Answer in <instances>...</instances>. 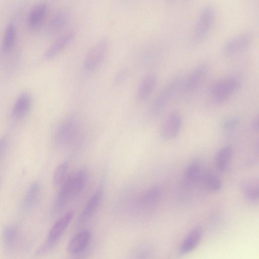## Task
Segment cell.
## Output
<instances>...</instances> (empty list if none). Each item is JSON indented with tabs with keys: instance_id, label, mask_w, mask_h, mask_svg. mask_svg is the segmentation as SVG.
Here are the masks:
<instances>
[{
	"instance_id": "1",
	"label": "cell",
	"mask_w": 259,
	"mask_h": 259,
	"mask_svg": "<svg viewBox=\"0 0 259 259\" xmlns=\"http://www.w3.org/2000/svg\"><path fill=\"white\" fill-rule=\"evenodd\" d=\"M183 80L184 78L180 76L174 78L157 94L147 110L149 119H155L164 112L170 101L182 92Z\"/></svg>"
},
{
	"instance_id": "2",
	"label": "cell",
	"mask_w": 259,
	"mask_h": 259,
	"mask_svg": "<svg viewBox=\"0 0 259 259\" xmlns=\"http://www.w3.org/2000/svg\"><path fill=\"white\" fill-rule=\"evenodd\" d=\"M241 81L234 76H228L219 78L210 86L209 94L212 100L221 103L229 99L241 86Z\"/></svg>"
},
{
	"instance_id": "3",
	"label": "cell",
	"mask_w": 259,
	"mask_h": 259,
	"mask_svg": "<svg viewBox=\"0 0 259 259\" xmlns=\"http://www.w3.org/2000/svg\"><path fill=\"white\" fill-rule=\"evenodd\" d=\"M79 131L77 119L70 116L63 120L58 126L55 133V141L60 147H66L76 139Z\"/></svg>"
},
{
	"instance_id": "4",
	"label": "cell",
	"mask_w": 259,
	"mask_h": 259,
	"mask_svg": "<svg viewBox=\"0 0 259 259\" xmlns=\"http://www.w3.org/2000/svg\"><path fill=\"white\" fill-rule=\"evenodd\" d=\"M109 47L108 41L102 38L96 42L86 53L83 60V68L91 72L97 69L104 60Z\"/></svg>"
},
{
	"instance_id": "5",
	"label": "cell",
	"mask_w": 259,
	"mask_h": 259,
	"mask_svg": "<svg viewBox=\"0 0 259 259\" xmlns=\"http://www.w3.org/2000/svg\"><path fill=\"white\" fill-rule=\"evenodd\" d=\"M214 17V11L211 6H207L201 9L193 32L194 43L200 42L207 35L213 25Z\"/></svg>"
},
{
	"instance_id": "6",
	"label": "cell",
	"mask_w": 259,
	"mask_h": 259,
	"mask_svg": "<svg viewBox=\"0 0 259 259\" xmlns=\"http://www.w3.org/2000/svg\"><path fill=\"white\" fill-rule=\"evenodd\" d=\"M73 215L74 212L70 211L59 218L54 223L51 228L46 240L40 251H46L56 244L67 228Z\"/></svg>"
},
{
	"instance_id": "7",
	"label": "cell",
	"mask_w": 259,
	"mask_h": 259,
	"mask_svg": "<svg viewBox=\"0 0 259 259\" xmlns=\"http://www.w3.org/2000/svg\"><path fill=\"white\" fill-rule=\"evenodd\" d=\"M61 185L52 205V211L55 213L60 212L68 202L75 198L72 174L67 176Z\"/></svg>"
},
{
	"instance_id": "8",
	"label": "cell",
	"mask_w": 259,
	"mask_h": 259,
	"mask_svg": "<svg viewBox=\"0 0 259 259\" xmlns=\"http://www.w3.org/2000/svg\"><path fill=\"white\" fill-rule=\"evenodd\" d=\"M209 70V65L206 63L197 65L186 78H184L182 92L188 94L195 92L204 81Z\"/></svg>"
},
{
	"instance_id": "9",
	"label": "cell",
	"mask_w": 259,
	"mask_h": 259,
	"mask_svg": "<svg viewBox=\"0 0 259 259\" xmlns=\"http://www.w3.org/2000/svg\"><path fill=\"white\" fill-rule=\"evenodd\" d=\"M182 119L177 111L170 112L163 121L160 128V135L165 140L175 139L181 130Z\"/></svg>"
},
{
	"instance_id": "10",
	"label": "cell",
	"mask_w": 259,
	"mask_h": 259,
	"mask_svg": "<svg viewBox=\"0 0 259 259\" xmlns=\"http://www.w3.org/2000/svg\"><path fill=\"white\" fill-rule=\"evenodd\" d=\"M162 196L161 187L158 185H154L149 187L141 194L137 199L136 203L142 208H151L160 202Z\"/></svg>"
},
{
	"instance_id": "11",
	"label": "cell",
	"mask_w": 259,
	"mask_h": 259,
	"mask_svg": "<svg viewBox=\"0 0 259 259\" xmlns=\"http://www.w3.org/2000/svg\"><path fill=\"white\" fill-rule=\"evenodd\" d=\"M252 40V35L249 32H243L235 35L229 39L224 46V52L232 55L247 48Z\"/></svg>"
},
{
	"instance_id": "12",
	"label": "cell",
	"mask_w": 259,
	"mask_h": 259,
	"mask_svg": "<svg viewBox=\"0 0 259 259\" xmlns=\"http://www.w3.org/2000/svg\"><path fill=\"white\" fill-rule=\"evenodd\" d=\"M103 188V186H100L87 201L78 218V224L85 223L97 210L102 198Z\"/></svg>"
},
{
	"instance_id": "13",
	"label": "cell",
	"mask_w": 259,
	"mask_h": 259,
	"mask_svg": "<svg viewBox=\"0 0 259 259\" xmlns=\"http://www.w3.org/2000/svg\"><path fill=\"white\" fill-rule=\"evenodd\" d=\"M75 36L73 31L66 32L59 36L46 50L45 57L50 59L56 56L73 40Z\"/></svg>"
},
{
	"instance_id": "14",
	"label": "cell",
	"mask_w": 259,
	"mask_h": 259,
	"mask_svg": "<svg viewBox=\"0 0 259 259\" xmlns=\"http://www.w3.org/2000/svg\"><path fill=\"white\" fill-rule=\"evenodd\" d=\"M32 105V97L27 92L21 93L16 100L13 109L12 115L16 119L24 118L30 111Z\"/></svg>"
},
{
	"instance_id": "15",
	"label": "cell",
	"mask_w": 259,
	"mask_h": 259,
	"mask_svg": "<svg viewBox=\"0 0 259 259\" xmlns=\"http://www.w3.org/2000/svg\"><path fill=\"white\" fill-rule=\"evenodd\" d=\"M91 237V233L88 230H83L75 234L68 243V252L71 254H77L81 252L88 245Z\"/></svg>"
},
{
	"instance_id": "16",
	"label": "cell",
	"mask_w": 259,
	"mask_h": 259,
	"mask_svg": "<svg viewBox=\"0 0 259 259\" xmlns=\"http://www.w3.org/2000/svg\"><path fill=\"white\" fill-rule=\"evenodd\" d=\"M202 235L203 231L200 227H196L192 229L184 238L180 246V253L186 254L193 250L200 242Z\"/></svg>"
},
{
	"instance_id": "17",
	"label": "cell",
	"mask_w": 259,
	"mask_h": 259,
	"mask_svg": "<svg viewBox=\"0 0 259 259\" xmlns=\"http://www.w3.org/2000/svg\"><path fill=\"white\" fill-rule=\"evenodd\" d=\"M157 82L156 76L148 74L141 80L137 89V97L140 101L146 100L154 91Z\"/></svg>"
},
{
	"instance_id": "18",
	"label": "cell",
	"mask_w": 259,
	"mask_h": 259,
	"mask_svg": "<svg viewBox=\"0 0 259 259\" xmlns=\"http://www.w3.org/2000/svg\"><path fill=\"white\" fill-rule=\"evenodd\" d=\"M234 155V149L231 145H226L216 153L214 163L216 169L220 172H224L229 167Z\"/></svg>"
},
{
	"instance_id": "19",
	"label": "cell",
	"mask_w": 259,
	"mask_h": 259,
	"mask_svg": "<svg viewBox=\"0 0 259 259\" xmlns=\"http://www.w3.org/2000/svg\"><path fill=\"white\" fill-rule=\"evenodd\" d=\"M70 16L69 12L66 10H61L57 12L49 23V32L56 34L63 30L68 24Z\"/></svg>"
},
{
	"instance_id": "20",
	"label": "cell",
	"mask_w": 259,
	"mask_h": 259,
	"mask_svg": "<svg viewBox=\"0 0 259 259\" xmlns=\"http://www.w3.org/2000/svg\"><path fill=\"white\" fill-rule=\"evenodd\" d=\"M41 187L40 184L35 182L28 188L22 202V208L28 211L35 207L40 197Z\"/></svg>"
},
{
	"instance_id": "21",
	"label": "cell",
	"mask_w": 259,
	"mask_h": 259,
	"mask_svg": "<svg viewBox=\"0 0 259 259\" xmlns=\"http://www.w3.org/2000/svg\"><path fill=\"white\" fill-rule=\"evenodd\" d=\"M241 190L246 199L251 202H256L259 198L258 180L255 178H246L240 183Z\"/></svg>"
},
{
	"instance_id": "22",
	"label": "cell",
	"mask_w": 259,
	"mask_h": 259,
	"mask_svg": "<svg viewBox=\"0 0 259 259\" xmlns=\"http://www.w3.org/2000/svg\"><path fill=\"white\" fill-rule=\"evenodd\" d=\"M48 11V6L45 3L35 5L31 10L28 15L29 26L36 28L40 26L44 21Z\"/></svg>"
},
{
	"instance_id": "23",
	"label": "cell",
	"mask_w": 259,
	"mask_h": 259,
	"mask_svg": "<svg viewBox=\"0 0 259 259\" xmlns=\"http://www.w3.org/2000/svg\"><path fill=\"white\" fill-rule=\"evenodd\" d=\"M203 169L199 161L191 162L186 169L184 175V183L187 186L196 184L201 180Z\"/></svg>"
},
{
	"instance_id": "24",
	"label": "cell",
	"mask_w": 259,
	"mask_h": 259,
	"mask_svg": "<svg viewBox=\"0 0 259 259\" xmlns=\"http://www.w3.org/2000/svg\"><path fill=\"white\" fill-rule=\"evenodd\" d=\"M201 180L205 187L210 191L218 192L222 188L221 180L216 174L209 169L203 170Z\"/></svg>"
},
{
	"instance_id": "25",
	"label": "cell",
	"mask_w": 259,
	"mask_h": 259,
	"mask_svg": "<svg viewBox=\"0 0 259 259\" xmlns=\"http://www.w3.org/2000/svg\"><path fill=\"white\" fill-rule=\"evenodd\" d=\"M18 239V231L13 226L6 227L2 234V240L4 246L8 250H12L16 246Z\"/></svg>"
},
{
	"instance_id": "26",
	"label": "cell",
	"mask_w": 259,
	"mask_h": 259,
	"mask_svg": "<svg viewBox=\"0 0 259 259\" xmlns=\"http://www.w3.org/2000/svg\"><path fill=\"white\" fill-rule=\"evenodd\" d=\"M73 175V184L75 197L82 192L85 188L88 177V170L85 167L79 168Z\"/></svg>"
},
{
	"instance_id": "27",
	"label": "cell",
	"mask_w": 259,
	"mask_h": 259,
	"mask_svg": "<svg viewBox=\"0 0 259 259\" xmlns=\"http://www.w3.org/2000/svg\"><path fill=\"white\" fill-rule=\"evenodd\" d=\"M17 37V30L15 24L9 23L6 27L3 41L2 49L5 52L10 50L15 44Z\"/></svg>"
},
{
	"instance_id": "28",
	"label": "cell",
	"mask_w": 259,
	"mask_h": 259,
	"mask_svg": "<svg viewBox=\"0 0 259 259\" xmlns=\"http://www.w3.org/2000/svg\"><path fill=\"white\" fill-rule=\"evenodd\" d=\"M69 166L68 162L65 161L60 163L55 168L53 181L55 186L61 185L66 178L67 172Z\"/></svg>"
},
{
	"instance_id": "29",
	"label": "cell",
	"mask_w": 259,
	"mask_h": 259,
	"mask_svg": "<svg viewBox=\"0 0 259 259\" xmlns=\"http://www.w3.org/2000/svg\"><path fill=\"white\" fill-rule=\"evenodd\" d=\"M240 120L236 117H228L222 123V127L225 132H231L237 128Z\"/></svg>"
},
{
	"instance_id": "30",
	"label": "cell",
	"mask_w": 259,
	"mask_h": 259,
	"mask_svg": "<svg viewBox=\"0 0 259 259\" xmlns=\"http://www.w3.org/2000/svg\"><path fill=\"white\" fill-rule=\"evenodd\" d=\"M128 72L126 69L119 70L116 74L114 78V82L116 84L122 83L125 81L127 77Z\"/></svg>"
},
{
	"instance_id": "31",
	"label": "cell",
	"mask_w": 259,
	"mask_h": 259,
	"mask_svg": "<svg viewBox=\"0 0 259 259\" xmlns=\"http://www.w3.org/2000/svg\"><path fill=\"white\" fill-rule=\"evenodd\" d=\"M8 147V139L6 136L0 139V160L3 158Z\"/></svg>"
},
{
	"instance_id": "32",
	"label": "cell",
	"mask_w": 259,
	"mask_h": 259,
	"mask_svg": "<svg viewBox=\"0 0 259 259\" xmlns=\"http://www.w3.org/2000/svg\"><path fill=\"white\" fill-rule=\"evenodd\" d=\"M252 127L256 131L258 130V118L255 117L252 121Z\"/></svg>"
},
{
	"instance_id": "33",
	"label": "cell",
	"mask_w": 259,
	"mask_h": 259,
	"mask_svg": "<svg viewBox=\"0 0 259 259\" xmlns=\"http://www.w3.org/2000/svg\"><path fill=\"white\" fill-rule=\"evenodd\" d=\"M1 178H0V187H1Z\"/></svg>"
}]
</instances>
